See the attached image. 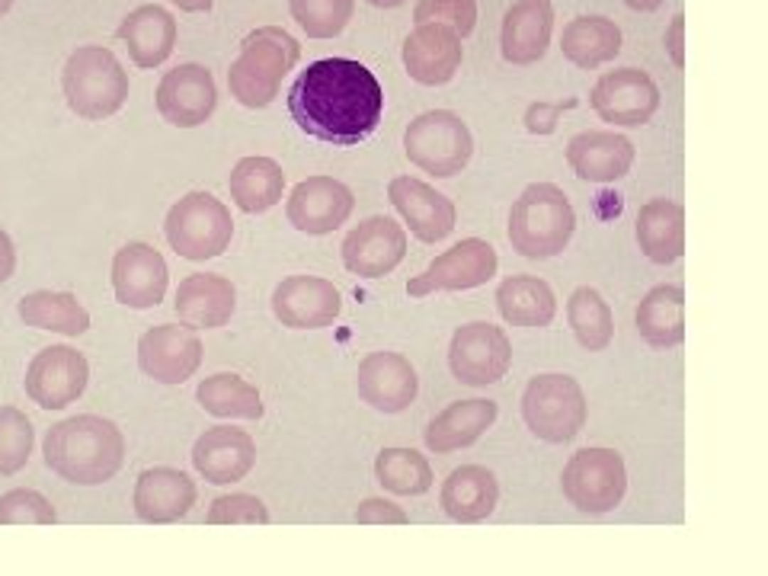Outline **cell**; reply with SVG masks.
I'll return each mask as SVG.
<instances>
[{"instance_id":"6da1fadb","label":"cell","mask_w":768,"mask_h":576,"mask_svg":"<svg viewBox=\"0 0 768 576\" xmlns=\"http://www.w3.org/2000/svg\"><path fill=\"white\" fill-rule=\"evenodd\" d=\"M294 125L333 147H356L375 134L384 112L378 77L352 58H324L294 77L288 90Z\"/></svg>"},{"instance_id":"7a4b0ae2","label":"cell","mask_w":768,"mask_h":576,"mask_svg":"<svg viewBox=\"0 0 768 576\" xmlns=\"http://www.w3.org/2000/svg\"><path fill=\"white\" fill-rule=\"evenodd\" d=\"M45 464L77 486H100L119 474L125 461V435L112 420L96 413L68 416L45 432Z\"/></svg>"},{"instance_id":"3957f363","label":"cell","mask_w":768,"mask_h":576,"mask_svg":"<svg viewBox=\"0 0 768 576\" xmlns=\"http://www.w3.org/2000/svg\"><path fill=\"white\" fill-rule=\"evenodd\" d=\"M301 45L282 26H260L240 42V55L230 61L228 90L240 106L266 109L279 96L282 80L294 70Z\"/></svg>"},{"instance_id":"277c9868","label":"cell","mask_w":768,"mask_h":576,"mask_svg":"<svg viewBox=\"0 0 768 576\" xmlns=\"http://www.w3.org/2000/svg\"><path fill=\"white\" fill-rule=\"evenodd\" d=\"M576 230V211L567 192L554 183H531L512 202L509 243L528 260H548L567 250Z\"/></svg>"},{"instance_id":"5b68a950","label":"cell","mask_w":768,"mask_h":576,"mask_svg":"<svg viewBox=\"0 0 768 576\" xmlns=\"http://www.w3.org/2000/svg\"><path fill=\"white\" fill-rule=\"evenodd\" d=\"M61 87L70 112L87 122L109 119L128 100L125 68L102 45H80L77 51H70L61 74Z\"/></svg>"},{"instance_id":"8992f818","label":"cell","mask_w":768,"mask_h":576,"mask_svg":"<svg viewBox=\"0 0 768 576\" xmlns=\"http://www.w3.org/2000/svg\"><path fill=\"white\" fill-rule=\"evenodd\" d=\"M589 403L580 381L570 375H538L522 390V420L541 442L563 445L586 426Z\"/></svg>"},{"instance_id":"52a82bcc","label":"cell","mask_w":768,"mask_h":576,"mask_svg":"<svg viewBox=\"0 0 768 576\" xmlns=\"http://www.w3.org/2000/svg\"><path fill=\"white\" fill-rule=\"evenodd\" d=\"M166 243L186 260H211L230 247L234 237V218L230 208L215 198L211 192H186L164 221Z\"/></svg>"},{"instance_id":"ba28073f","label":"cell","mask_w":768,"mask_h":576,"mask_svg":"<svg viewBox=\"0 0 768 576\" xmlns=\"http://www.w3.org/2000/svg\"><path fill=\"white\" fill-rule=\"evenodd\" d=\"M403 154L413 166L432 176H454L471 164L474 134L461 115L448 109H429L416 115L403 132Z\"/></svg>"},{"instance_id":"9c48e42d","label":"cell","mask_w":768,"mask_h":576,"mask_svg":"<svg viewBox=\"0 0 768 576\" xmlns=\"http://www.w3.org/2000/svg\"><path fill=\"white\" fill-rule=\"evenodd\" d=\"M560 490L570 506L589 516H602L621 506L627 493V471L624 458L614 448L589 445L580 448L573 458L563 464Z\"/></svg>"},{"instance_id":"30bf717a","label":"cell","mask_w":768,"mask_h":576,"mask_svg":"<svg viewBox=\"0 0 768 576\" xmlns=\"http://www.w3.org/2000/svg\"><path fill=\"white\" fill-rule=\"evenodd\" d=\"M512 365V343L503 326H493L486 320L461 324L448 346V368L461 384L486 388L506 378Z\"/></svg>"},{"instance_id":"8fae6325","label":"cell","mask_w":768,"mask_h":576,"mask_svg":"<svg viewBox=\"0 0 768 576\" xmlns=\"http://www.w3.org/2000/svg\"><path fill=\"white\" fill-rule=\"evenodd\" d=\"M499 256L480 237H467V240L448 247L445 253H439L420 275L407 282L410 298H426L435 292H467V288H480L496 275Z\"/></svg>"},{"instance_id":"7c38bea8","label":"cell","mask_w":768,"mask_h":576,"mask_svg":"<svg viewBox=\"0 0 768 576\" xmlns=\"http://www.w3.org/2000/svg\"><path fill=\"white\" fill-rule=\"evenodd\" d=\"M589 102L599 112L602 122L621 128H637L656 115L659 109V87L653 77L640 68H618L605 70L595 80Z\"/></svg>"},{"instance_id":"4fadbf2b","label":"cell","mask_w":768,"mask_h":576,"mask_svg":"<svg viewBox=\"0 0 768 576\" xmlns=\"http://www.w3.org/2000/svg\"><path fill=\"white\" fill-rule=\"evenodd\" d=\"M90 362L70 346H45L26 368V394L42 410H64L87 390Z\"/></svg>"},{"instance_id":"5bb4252c","label":"cell","mask_w":768,"mask_h":576,"mask_svg":"<svg viewBox=\"0 0 768 576\" xmlns=\"http://www.w3.org/2000/svg\"><path fill=\"white\" fill-rule=\"evenodd\" d=\"M198 330L186 324H157L138 339V368L157 384H183L202 365Z\"/></svg>"},{"instance_id":"9a60e30c","label":"cell","mask_w":768,"mask_h":576,"mask_svg":"<svg viewBox=\"0 0 768 576\" xmlns=\"http://www.w3.org/2000/svg\"><path fill=\"white\" fill-rule=\"evenodd\" d=\"M343 266L358 279H384L407 256V230L388 215L365 218L346 234Z\"/></svg>"},{"instance_id":"2e32d148","label":"cell","mask_w":768,"mask_h":576,"mask_svg":"<svg viewBox=\"0 0 768 576\" xmlns=\"http://www.w3.org/2000/svg\"><path fill=\"white\" fill-rule=\"evenodd\" d=\"M343 311V294L320 275H288L272 292V314L288 330H324Z\"/></svg>"},{"instance_id":"e0dca14e","label":"cell","mask_w":768,"mask_h":576,"mask_svg":"<svg viewBox=\"0 0 768 576\" xmlns=\"http://www.w3.org/2000/svg\"><path fill=\"white\" fill-rule=\"evenodd\" d=\"M356 208V196L346 183L333 176H307L292 189L285 202V215L301 234H333L349 221Z\"/></svg>"},{"instance_id":"ac0fdd59","label":"cell","mask_w":768,"mask_h":576,"mask_svg":"<svg viewBox=\"0 0 768 576\" xmlns=\"http://www.w3.org/2000/svg\"><path fill=\"white\" fill-rule=\"evenodd\" d=\"M218 106L215 77L202 64H179L160 77L157 112L173 128H198L211 119Z\"/></svg>"},{"instance_id":"d6986e66","label":"cell","mask_w":768,"mask_h":576,"mask_svg":"<svg viewBox=\"0 0 768 576\" xmlns=\"http://www.w3.org/2000/svg\"><path fill=\"white\" fill-rule=\"evenodd\" d=\"M356 390L362 403H368L378 413H400L420 394V378L410 358H403L400 352L378 349L358 362Z\"/></svg>"},{"instance_id":"ffe728a7","label":"cell","mask_w":768,"mask_h":576,"mask_svg":"<svg viewBox=\"0 0 768 576\" xmlns=\"http://www.w3.org/2000/svg\"><path fill=\"white\" fill-rule=\"evenodd\" d=\"M166 282H170L166 260L160 256V250L151 247V243L132 240L122 250H115L112 288H115V301H119V304L134 307V311L157 307L166 294Z\"/></svg>"},{"instance_id":"44dd1931","label":"cell","mask_w":768,"mask_h":576,"mask_svg":"<svg viewBox=\"0 0 768 576\" xmlns=\"http://www.w3.org/2000/svg\"><path fill=\"white\" fill-rule=\"evenodd\" d=\"M388 198L397 211H400L403 224L410 228V234L422 243L445 240L454 230L458 221V208L448 196H442L439 189H432L429 183L416 176H394L388 183Z\"/></svg>"},{"instance_id":"7402d4cb","label":"cell","mask_w":768,"mask_h":576,"mask_svg":"<svg viewBox=\"0 0 768 576\" xmlns=\"http://www.w3.org/2000/svg\"><path fill=\"white\" fill-rule=\"evenodd\" d=\"M464 45L461 36L445 23H416L403 38V68L422 87H442L461 68Z\"/></svg>"},{"instance_id":"603a6c76","label":"cell","mask_w":768,"mask_h":576,"mask_svg":"<svg viewBox=\"0 0 768 576\" xmlns=\"http://www.w3.org/2000/svg\"><path fill=\"white\" fill-rule=\"evenodd\" d=\"M192 464L208 484H237L256 464V442L247 429L211 426L192 445Z\"/></svg>"},{"instance_id":"cb8c5ba5","label":"cell","mask_w":768,"mask_h":576,"mask_svg":"<svg viewBox=\"0 0 768 576\" xmlns=\"http://www.w3.org/2000/svg\"><path fill=\"white\" fill-rule=\"evenodd\" d=\"M634 144L631 138L612 132V128H592L580 132L567 144V164L573 173L589 183H614L634 166Z\"/></svg>"},{"instance_id":"d4e9b609","label":"cell","mask_w":768,"mask_h":576,"mask_svg":"<svg viewBox=\"0 0 768 576\" xmlns=\"http://www.w3.org/2000/svg\"><path fill=\"white\" fill-rule=\"evenodd\" d=\"M196 484L176 467H147L134 484V512L147 525L179 522L196 506Z\"/></svg>"},{"instance_id":"484cf974","label":"cell","mask_w":768,"mask_h":576,"mask_svg":"<svg viewBox=\"0 0 768 576\" xmlns=\"http://www.w3.org/2000/svg\"><path fill=\"white\" fill-rule=\"evenodd\" d=\"M550 32H554V6H550V0H516L506 10L503 32H499L503 58L509 64H518V68L541 61L550 45Z\"/></svg>"},{"instance_id":"4316f807","label":"cell","mask_w":768,"mask_h":576,"mask_svg":"<svg viewBox=\"0 0 768 576\" xmlns=\"http://www.w3.org/2000/svg\"><path fill=\"white\" fill-rule=\"evenodd\" d=\"M173 307L179 314V324L192 326V330H218L234 317L237 288L230 285V279L215 272L186 275L176 288Z\"/></svg>"},{"instance_id":"83f0119b","label":"cell","mask_w":768,"mask_h":576,"mask_svg":"<svg viewBox=\"0 0 768 576\" xmlns=\"http://www.w3.org/2000/svg\"><path fill=\"white\" fill-rule=\"evenodd\" d=\"M439 503L452 522L474 525L493 516L499 503V480L484 464H461L445 477Z\"/></svg>"},{"instance_id":"f1b7e54d","label":"cell","mask_w":768,"mask_h":576,"mask_svg":"<svg viewBox=\"0 0 768 576\" xmlns=\"http://www.w3.org/2000/svg\"><path fill=\"white\" fill-rule=\"evenodd\" d=\"M115 36L125 42L128 55L138 68L151 70L157 64H164L173 55V45H176V19L170 10L157 4H141L128 13L119 23Z\"/></svg>"},{"instance_id":"f546056e","label":"cell","mask_w":768,"mask_h":576,"mask_svg":"<svg viewBox=\"0 0 768 576\" xmlns=\"http://www.w3.org/2000/svg\"><path fill=\"white\" fill-rule=\"evenodd\" d=\"M496 400H454L442 413H435L426 426V448L435 454H452L458 448H467L496 422Z\"/></svg>"},{"instance_id":"4dcf8cb0","label":"cell","mask_w":768,"mask_h":576,"mask_svg":"<svg viewBox=\"0 0 768 576\" xmlns=\"http://www.w3.org/2000/svg\"><path fill=\"white\" fill-rule=\"evenodd\" d=\"M637 243L650 262L669 266L685 253V208L672 198H650L637 211Z\"/></svg>"},{"instance_id":"1f68e13d","label":"cell","mask_w":768,"mask_h":576,"mask_svg":"<svg viewBox=\"0 0 768 576\" xmlns=\"http://www.w3.org/2000/svg\"><path fill=\"white\" fill-rule=\"evenodd\" d=\"M637 333L653 349H672L685 339V292L682 285H653L634 314Z\"/></svg>"},{"instance_id":"d6a6232c","label":"cell","mask_w":768,"mask_h":576,"mask_svg":"<svg viewBox=\"0 0 768 576\" xmlns=\"http://www.w3.org/2000/svg\"><path fill=\"white\" fill-rule=\"evenodd\" d=\"M560 51L582 70H595L614 61L621 51V29L608 16H576L563 26Z\"/></svg>"},{"instance_id":"836d02e7","label":"cell","mask_w":768,"mask_h":576,"mask_svg":"<svg viewBox=\"0 0 768 576\" xmlns=\"http://www.w3.org/2000/svg\"><path fill=\"white\" fill-rule=\"evenodd\" d=\"M230 198L247 215H262L279 205L285 189V173L272 157H240L228 176Z\"/></svg>"},{"instance_id":"e575fe53","label":"cell","mask_w":768,"mask_h":576,"mask_svg":"<svg viewBox=\"0 0 768 576\" xmlns=\"http://www.w3.org/2000/svg\"><path fill=\"white\" fill-rule=\"evenodd\" d=\"M496 307L512 326H548L557 314L554 288L538 275H509L496 288Z\"/></svg>"},{"instance_id":"d590c367","label":"cell","mask_w":768,"mask_h":576,"mask_svg":"<svg viewBox=\"0 0 768 576\" xmlns=\"http://www.w3.org/2000/svg\"><path fill=\"white\" fill-rule=\"evenodd\" d=\"M16 314L26 326L64 336H80L90 330V311L70 292H29L19 298Z\"/></svg>"},{"instance_id":"8d00e7d4","label":"cell","mask_w":768,"mask_h":576,"mask_svg":"<svg viewBox=\"0 0 768 576\" xmlns=\"http://www.w3.org/2000/svg\"><path fill=\"white\" fill-rule=\"evenodd\" d=\"M196 400L205 413L218 420H260L262 416V397L250 381L230 371L205 378L196 390Z\"/></svg>"},{"instance_id":"74e56055","label":"cell","mask_w":768,"mask_h":576,"mask_svg":"<svg viewBox=\"0 0 768 576\" xmlns=\"http://www.w3.org/2000/svg\"><path fill=\"white\" fill-rule=\"evenodd\" d=\"M567 324L573 330L576 343L586 352H602L612 346L614 336V317L608 301L595 288L580 285L567 301Z\"/></svg>"},{"instance_id":"f35d334b","label":"cell","mask_w":768,"mask_h":576,"mask_svg":"<svg viewBox=\"0 0 768 576\" xmlns=\"http://www.w3.org/2000/svg\"><path fill=\"white\" fill-rule=\"evenodd\" d=\"M375 480L397 496H420L432 486V464L416 448H381L375 458Z\"/></svg>"},{"instance_id":"ab89813d","label":"cell","mask_w":768,"mask_h":576,"mask_svg":"<svg viewBox=\"0 0 768 576\" xmlns=\"http://www.w3.org/2000/svg\"><path fill=\"white\" fill-rule=\"evenodd\" d=\"M292 19L311 38H333L356 13V0H288Z\"/></svg>"},{"instance_id":"60d3db41","label":"cell","mask_w":768,"mask_h":576,"mask_svg":"<svg viewBox=\"0 0 768 576\" xmlns=\"http://www.w3.org/2000/svg\"><path fill=\"white\" fill-rule=\"evenodd\" d=\"M32 422L23 410L16 407H0V477H13L23 471L32 454Z\"/></svg>"},{"instance_id":"b9f144b4","label":"cell","mask_w":768,"mask_h":576,"mask_svg":"<svg viewBox=\"0 0 768 576\" xmlns=\"http://www.w3.org/2000/svg\"><path fill=\"white\" fill-rule=\"evenodd\" d=\"M58 512L38 490H6L0 496V525H55Z\"/></svg>"},{"instance_id":"7bdbcfd3","label":"cell","mask_w":768,"mask_h":576,"mask_svg":"<svg viewBox=\"0 0 768 576\" xmlns=\"http://www.w3.org/2000/svg\"><path fill=\"white\" fill-rule=\"evenodd\" d=\"M413 19L416 23H445L464 38L477 23V0H416Z\"/></svg>"},{"instance_id":"ee69618b","label":"cell","mask_w":768,"mask_h":576,"mask_svg":"<svg viewBox=\"0 0 768 576\" xmlns=\"http://www.w3.org/2000/svg\"><path fill=\"white\" fill-rule=\"evenodd\" d=\"M269 509L253 493H230L218 496L208 509V525H266Z\"/></svg>"},{"instance_id":"f6af8a7d","label":"cell","mask_w":768,"mask_h":576,"mask_svg":"<svg viewBox=\"0 0 768 576\" xmlns=\"http://www.w3.org/2000/svg\"><path fill=\"white\" fill-rule=\"evenodd\" d=\"M576 106H580V96H567V100H557V102L538 100V102H531V106L525 109L522 122H525V128H528L531 134H554L560 115L570 112V109H576Z\"/></svg>"},{"instance_id":"bcb514c9","label":"cell","mask_w":768,"mask_h":576,"mask_svg":"<svg viewBox=\"0 0 768 576\" xmlns=\"http://www.w3.org/2000/svg\"><path fill=\"white\" fill-rule=\"evenodd\" d=\"M356 522L358 525H407L410 516L397 503H390V499L368 496V499H362V503H358Z\"/></svg>"},{"instance_id":"7dc6e473","label":"cell","mask_w":768,"mask_h":576,"mask_svg":"<svg viewBox=\"0 0 768 576\" xmlns=\"http://www.w3.org/2000/svg\"><path fill=\"white\" fill-rule=\"evenodd\" d=\"M682 32H685V16L676 13L672 16V26L666 32V48H669V58L676 68H685V42H682Z\"/></svg>"},{"instance_id":"c3c4849f","label":"cell","mask_w":768,"mask_h":576,"mask_svg":"<svg viewBox=\"0 0 768 576\" xmlns=\"http://www.w3.org/2000/svg\"><path fill=\"white\" fill-rule=\"evenodd\" d=\"M13 269H16V250H13L10 234L0 228V285L13 275Z\"/></svg>"},{"instance_id":"681fc988","label":"cell","mask_w":768,"mask_h":576,"mask_svg":"<svg viewBox=\"0 0 768 576\" xmlns=\"http://www.w3.org/2000/svg\"><path fill=\"white\" fill-rule=\"evenodd\" d=\"M173 4H176L179 10H186V13H202V10L208 13L215 0H173Z\"/></svg>"},{"instance_id":"f907efd6","label":"cell","mask_w":768,"mask_h":576,"mask_svg":"<svg viewBox=\"0 0 768 576\" xmlns=\"http://www.w3.org/2000/svg\"><path fill=\"white\" fill-rule=\"evenodd\" d=\"M627 6H631V10H640V13H650V10H656L659 4H663V0H624Z\"/></svg>"},{"instance_id":"816d5d0a","label":"cell","mask_w":768,"mask_h":576,"mask_svg":"<svg viewBox=\"0 0 768 576\" xmlns=\"http://www.w3.org/2000/svg\"><path fill=\"white\" fill-rule=\"evenodd\" d=\"M371 6H384V10H388V6H400L403 0H368Z\"/></svg>"},{"instance_id":"f5cc1de1","label":"cell","mask_w":768,"mask_h":576,"mask_svg":"<svg viewBox=\"0 0 768 576\" xmlns=\"http://www.w3.org/2000/svg\"><path fill=\"white\" fill-rule=\"evenodd\" d=\"M10 4H13V0H0V16H4V13L10 10Z\"/></svg>"}]
</instances>
